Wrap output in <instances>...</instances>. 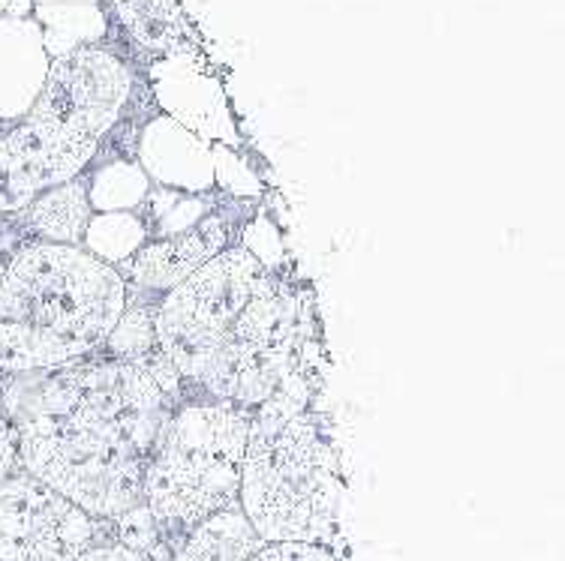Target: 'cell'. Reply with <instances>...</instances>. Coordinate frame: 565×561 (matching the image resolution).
Instances as JSON below:
<instances>
[{"label": "cell", "instance_id": "e0dca14e", "mask_svg": "<svg viewBox=\"0 0 565 561\" xmlns=\"http://www.w3.org/2000/svg\"><path fill=\"white\" fill-rule=\"evenodd\" d=\"M76 561H148V559L139 555L136 550H130V547L118 543L115 538H109V540H99V543H94V547L82 552Z\"/></svg>", "mask_w": 565, "mask_h": 561}, {"label": "cell", "instance_id": "4fadbf2b", "mask_svg": "<svg viewBox=\"0 0 565 561\" xmlns=\"http://www.w3.org/2000/svg\"><path fill=\"white\" fill-rule=\"evenodd\" d=\"M90 205L94 214H111V211H139L145 195L151 190V177L145 174L136 157H115V160L97 162L90 172Z\"/></svg>", "mask_w": 565, "mask_h": 561}, {"label": "cell", "instance_id": "d6986e66", "mask_svg": "<svg viewBox=\"0 0 565 561\" xmlns=\"http://www.w3.org/2000/svg\"><path fill=\"white\" fill-rule=\"evenodd\" d=\"M3 127H10V123H0V130H3Z\"/></svg>", "mask_w": 565, "mask_h": 561}, {"label": "cell", "instance_id": "52a82bcc", "mask_svg": "<svg viewBox=\"0 0 565 561\" xmlns=\"http://www.w3.org/2000/svg\"><path fill=\"white\" fill-rule=\"evenodd\" d=\"M109 538L111 522L87 517L22 468L0 484V561H76Z\"/></svg>", "mask_w": 565, "mask_h": 561}, {"label": "cell", "instance_id": "3957f363", "mask_svg": "<svg viewBox=\"0 0 565 561\" xmlns=\"http://www.w3.org/2000/svg\"><path fill=\"white\" fill-rule=\"evenodd\" d=\"M253 411L186 397L169 414L141 477V505L160 529V561L220 510L238 505Z\"/></svg>", "mask_w": 565, "mask_h": 561}, {"label": "cell", "instance_id": "7a4b0ae2", "mask_svg": "<svg viewBox=\"0 0 565 561\" xmlns=\"http://www.w3.org/2000/svg\"><path fill=\"white\" fill-rule=\"evenodd\" d=\"M130 285L82 247L28 240L0 273V373L19 376L97 355Z\"/></svg>", "mask_w": 565, "mask_h": 561}, {"label": "cell", "instance_id": "9c48e42d", "mask_svg": "<svg viewBox=\"0 0 565 561\" xmlns=\"http://www.w3.org/2000/svg\"><path fill=\"white\" fill-rule=\"evenodd\" d=\"M99 162V151L45 132L28 118L0 130V219Z\"/></svg>", "mask_w": 565, "mask_h": 561}, {"label": "cell", "instance_id": "7c38bea8", "mask_svg": "<svg viewBox=\"0 0 565 561\" xmlns=\"http://www.w3.org/2000/svg\"><path fill=\"white\" fill-rule=\"evenodd\" d=\"M153 306L157 298L153 294L136 292L130 289L127 306L106 336V343L97 355L111 357V360H124V364H136V367H148L153 357L163 355L157 334H153Z\"/></svg>", "mask_w": 565, "mask_h": 561}, {"label": "cell", "instance_id": "277c9868", "mask_svg": "<svg viewBox=\"0 0 565 561\" xmlns=\"http://www.w3.org/2000/svg\"><path fill=\"white\" fill-rule=\"evenodd\" d=\"M24 118L57 139L94 148L103 162L111 141L136 151L141 130L157 118V103L132 43L99 36L49 66Z\"/></svg>", "mask_w": 565, "mask_h": 561}, {"label": "cell", "instance_id": "30bf717a", "mask_svg": "<svg viewBox=\"0 0 565 561\" xmlns=\"http://www.w3.org/2000/svg\"><path fill=\"white\" fill-rule=\"evenodd\" d=\"M87 172L73 177V181H66V184L55 186V190H49V193H43L33 205H28L19 214L0 219V226H7L10 231H19L12 249L19 247V244H28V240L82 247L87 226L94 219Z\"/></svg>", "mask_w": 565, "mask_h": 561}, {"label": "cell", "instance_id": "5b68a950", "mask_svg": "<svg viewBox=\"0 0 565 561\" xmlns=\"http://www.w3.org/2000/svg\"><path fill=\"white\" fill-rule=\"evenodd\" d=\"M265 270L271 268L238 240L172 292L157 298L153 334L166 360L184 381L186 397L205 400L207 385L226 355L235 319L253 298Z\"/></svg>", "mask_w": 565, "mask_h": 561}, {"label": "cell", "instance_id": "5bb4252c", "mask_svg": "<svg viewBox=\"0 0 565 561\" xmlns=\"http://www.w3.org/2000/svg\"><path fill=\"white\" fill-rule=\"evenodd\" d=\"M151 238L148 223L141 219V211H111V214H94L85 231L82 249L111 268L127 261L136 249Z\"/></svg>", "mask_w": 565, "mask_h": 561}, {"label": "cell", "instance_id": "8fae6325", "mask_svg": "<svg viewBox=\"0 0 565 561\" xmlns=\"http://www.w3.org/2000/svg\"><path fill=\"white\" fill-rule=\"evenodd\" d=\"M262 547L241 508H226L199 522L163 561H247Z\"/></svg>", "mask_w": 565, "mask_h": 561}, {"label": "cell", "instance_id": "2e32d148", "mask_svg": "<svg viewBox=\"0 0 565 561\" xmlns=\"http://www.w3.org/2000/svg\"><path fill=\"white\" fill-rule=\"evenodd\" d=\"M3 388H7V376L0 373V484L19 472V432L3 409Z\"/></svg>", "mask_w": 565, "mask_h": 561}, {"label": "cell", "instance_id": "9a60e30c", "mask_svg": "<svg viewBox=\"0 0 565 561\" xmlns=\"http://www.w3.org/2000/svg\"><path fill=\"white\" fill-rule=\"evenodd\" d=\"M247 561H340L331 547L319 543H262Z\"/></svg>", "mask_w": 565, "mask_h": 561}, {"label": "cell", "instance_id": "ac0fdd59", "mask_svg": "<svg viewBox=\"0 0 565 561\" xmlns=\"http://www.w3.org/2000/svg\"><path fill=\"white\" fill-rule=\"evenodd\" d=\"M3 261H7V256H0V273H3Z\"/></svg>", "mask_w": 565, "mask_h": 561}, {"label": "cell", "instance_id": "6da1fadb", "mask_svg": "<svg viewBox=\"0 0 565 561\" xmlns=\"http://www.w3.org/2000/svg\"><path fill=\"white\" fill-rule=\"evenodd\" d=\"M319 385L316 352L253 411L238 508L262 543L331 547L338 535L340 456L331 423L313 409Z\"/></svg>", "mask_w": 565, "mask_h": 561}, {"label": "cell", "instance_id": "ba28073f", "mask_svg": "<svg viewBox=\"0 0 565 561\" xmlns=\"http://www.w3.org/2000/svg\"><path fill=\"white\" fill-rule=\"evenodd\" d=\"M244 228H247V216L241 214L238 202L226 198L184 231L148 238L115 270L130 289L160 298L172 292L174 285H181L186 277H193L199 268H205L223 249L238 244Z\"/></svg>", "mask_w": 565, "mask_h": 561}, {"label": "cell", "instance_id": "8992f818", "mask_svg": "<svg viewBox=\"0 0 565 561\" xmlns=\"http://www.w3.org/2000/svg\"><path fill=\"white\" fill-rule=\"evenodd\" d=\"M15 432L19 468L52 486L87 517L115 522L141 505V477L148 460L97 432L49 418L15 423Z\"/></svg>", "mask_w": 565, "mask_h": 561}]
</instances>
